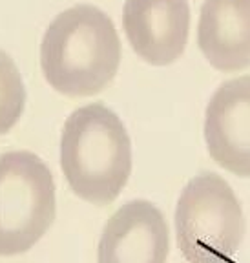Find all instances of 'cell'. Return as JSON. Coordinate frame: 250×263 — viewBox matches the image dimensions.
Returning a JSON list of instances; mask_svg holds the SVG:
<instances>
[{
	"mask_svg": "<svg viewBox=\"0 0 250 263\" xmlns=\"http://www.w3.org/2000/svg\"><path fill=\"white\" fill-rule=\"evenodd\" d=\"M123 61V41L104 9L79 4L59 15L42 44L46 81L62 95L90 97L110 86Z\"/></svg>",
	"mask_w": 250,
	"mask_h": 263,
	"instance_id": "obj_1",
	"label": "cell"
},
{
	"mask_svg": "<svg viewBox=\"0 0 250 263\" xmlns=\"http://www.w3.org/2000/svg\"><path fill=\"white\" fill-rule=\"evenodd\" d=\"M61 166L71 192L91 205H110L131 176V139L121 117L101 103L66 119Z\"/></svg>",
	"mask_w": 250,
	"mask_h": 263,
	"instance_id": "obj_2",
	"label": "cell"
},
{
	"mask_svg": "<svg viewBox=\"0 0 250 263\" xmlns=\"http://www.w3.org/2000/svg\"><path fill=\"white\" fill-rule=\"evenodd\" d=\"M176 238L188 263H230L245 238V216L232 186L203 172L188 181L176 209Z\"/></svg>",
	"mask_w": 250,
	"mask_h": 263,
	"instance_id": "obj_3",
	"label": "cell"
},
{
	"mask_svg": "<svg viewBox=\"0 0 250 263\" xmlns=\"http://www.w3.org/2000/svg\"><path fill=\"white\" fill-rule=\"evenodd\" d=\"M57 197L49 168L31 152L0 156V256L24 254L55 221Z\"/></svg>",
	"mask_w": 250,
	"mask_h": 263,
	"instance_id": "obj_4",
	"label": "cell"
},
{
	"mask_svg": "<svg viewBox=\"0 0 250 263\" xmlns=\"http://www.w3.org/2000/svg\"><path fill=\"white\" fill-rule=\"evenodd\" d=\"M123 33L133 53L150 66H170L185 53L192 11L188 0H124Z\"/></svg>",
	"mask_w": 250,
	"mask_h": 263,
	"instance_id": "obj_5",
	"label": "cell"
},
{
	"mask_svg": "<svg viewBox=\"0 0 250 263\" xmlns=\"http://www.w3.org/2000/svg\"><path fill=\"white\" fill-rule=\"evenodd\" d=\"M205 143L223 170L250 177V75L216 88L205 111Z\"/></svg>",
	"mask_w": 250,
	"mask_h": 263,
	"instance_id": "obj_6",
	"label": "cell"
},
{
	"mask_svg": "<svg viewBox=\"0 0 250 263\" xmlns=\"http://www.w3.org/2000/svg\"><path fill=\"white\" fill-rule=\"evenodd\" d=\"M168 223L153 203L133 199L108 219L99 239V263H166Z\"/></svg>",
	"mask_w": 250,
	"mask_h": 263,
	"instance_id": "obj_7",
	"label": "cell"
},
{
	"mask_svg": "<svg viewBox=\"0 0 250 263\" xmlns=\"http://www.w3.org/2000/svg\"><path fill=\"white\" fill-rule=\"evenodd\" d=\"M196 41L214 70L250 68V0H203Z\"/></svg>",
	"mask_w": 250,
	"mask_h": 263,
	"instance_id": "obj_8",
	"label": "cell"
},
{
	"mask_svg": "<svg viewBox=\"0 0 250 263\" xmlns=\"http://www.w3.org/2000/svg\"><path fill=\"white\" fill-rule=\"evenodd\" d=\"M24 86L21 75L9 61H0V134H6L24 110Z\"/></svg>",
	"mask_w": 250,
	"mask_h": 263,
	"instance_id": "obj_9",
	"label": "cell"
}]
</instances>
